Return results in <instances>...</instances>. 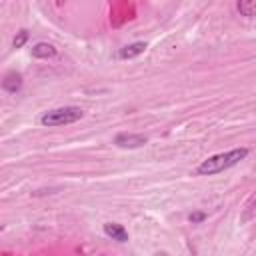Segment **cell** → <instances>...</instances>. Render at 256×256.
Here are the masks:
<instances>
[{"label":"cell","mask_w":256,"mask_h":256,"mask_svg":"<svg viewBox=\"0 0 256 256\" xmlns=\"http://www.w3.org/2000/svg\"><path fill=\"white\" fill-rule=\"evenodd\" d=\"M248 156V148H232L228 152H220V154H214L206 160H202L196 168V174L200 176H214V174H220L232 166H236L240 160H244Z\"/></svg>","instance_id":"cell-1"},{"label":"cell","mask_w":256,"mask_h":256,"mask_svg":"<svg viewBox=\"0 0 256 256\" xmlns=\"http://www.w3.org/2000/svg\"><path fill=\"white\" fill-rule=\"evenodd\" d=\"M84 116V110L78 106H60V108H52L48 112H44L40 116V124L54 128V126H64V124H72L76 120H80Z\"/></svg>","instance_id":"cell-2"},{"label":"cell","mask_w":256,"mask_h":256,"mask_svg":"<svg viewBox=\"0 0 256 256\" xmlns=\"http://www.w3.org/2000/svg\"><path fill=\"white\" fill-rule=\"evenodd\" d=\"M148 142V138L144 134H132V132H122V134H116L114 138V144L118 148H140Z\"/></svg>","instance_id":"cell-3"},{"label":"cell","mask_w":256,"mask_h":256,"mask_svg":"<svg viewBox=\"0 0 256 256\" xmlns=\"http://www.w3.org/2000/svg\"><path fill=\"white\" fill-rule=\"evenodd\" d=\"M20 88H22V74L16 72V70L6 72L4 78H2V90L10 92V94H16Z\"/></svg>","instance_id":"cell-4"},{"label":"cell","mask_w":256,"mask_h":256,"mask_svg":"<svg viewBox=\"0 0 256 256\" xmlns=\"http://www.w3.org/2000/svg\"><path fill=\"white\" fill-rule=\"evenodd\" d=\"M144 50H146V42H132V44H126L118 50V58L120 60H130V58L140 56Z\"/></svg>","instance_id":"cell-5"},{"label":"cell","mask_w":256,"mask_h":256,"mask_svg":"<svg viewBox=\"0 0 256 256\" xmlns=\"http://www.w3.org/2000/svg\"><path fill=\"white\" fill-rule=\"evenodd\" d=\"M104 234L116 242H126L128 240V232L122 224H116V222H106L104 224Z\"/></svg>","instance_id":"cell-6"},{"label":"cell","mask_w":256,"mask_h":256,"mask_svg":"<svg viewBox=\"0 0 256 256\" xmlns=\"http://www.w3.org/2000/svg\"><path fill=\"white\" fill-rule=\"evenodd\" d=\"M32 56L34 58H40V60H48V58H54L56 56V48L48 42H38L32 46Z\"/></svg>","instance_id":"cell-7"},{"label":"cell","mask_w":256,"mask_h":256,"mask_svg":"<svg viewBox=\"0 0 256 256\" xmlns=\"http://www.w3.org/2000/svg\"><path fill=\"white\" fill-rule=\"evenodd\" d=\"M236 8L242 16H256V2H238Z\"/></svg>","instance_id":"cell-8"},{"label":"cell","mask_w":256,"mask_h":256,"mask_svg":"<svg viewBox=\"0 0 256 256\" xmlns=\"http://www.w3.org/2000/svg\"><path fill=\"white\" fill-rule=\"evenodd\" d=\"M26 40H28V30H20V32H16V36H14V40H12V48H22L24 44H26Z\"/></svg>","instance_id":"cell-9"},{"label":"cell","mask_w":256,"mask_h":256,"mask_svg":"<svg viewBox=\"0 0 256 256\" xmlns=\"http://www.w3.org/2000/svg\"><path fill=\"white\" fill-rule=\"evenodd\" d=\"M188 220H190L192 224H198V222L206 220V212H190V214H188Z\"/></svg>","instance_id":"cell-10"},{"label":"cell","mask_w":256,"mask_h":256,"mask_svg":"<svg viewBox=\"0 0 256 256\" xmlns=\"http://www.w3.org/2000/svg\"><path fill=\"white\" fill-rule=\"evenodd\" d=\"M248 208H250V210H248V212H246V216H244V220H248V218H250V216H254V214H256V198H254V200H252V204H250V206H248Z\"/></svg>","instance_id":"cell-11"}]
</instances>
